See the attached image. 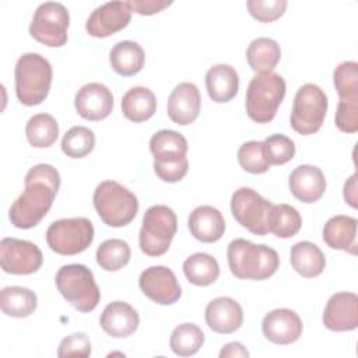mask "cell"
<instances>
[{"label":"cell","instance_id":"6da1fadb","mask_svg":"<svg viewBox=\"0 0 358 358\" xmlns=\"http://www.w3.org/2000/svg\"><path fill=\"white\" fill-rule=\"evenodd\" d=\"M60 187V175L50 164H38L25 175V189L8 210L11 224L21 229L38 225L50 210Z\"/></svg>","mask_w":358,"mask_h":358},{"label":"cell","instance_id":"7a4b0ae2","mask_svg":"<svg viewBox=\"0 0 358 358\" xmlns=\"http://www.w3.org/2000/svg\"><path fill=\"white\" fill-rule=\"evenodd\" d=\"M227 257L231 273L239 280H266L280 266L278 253L273 248L255 245L242 238L229 242Z\"/></svg>","mask_w":358,"mask_h":358},{"label":"cell","instance_id":"3957f363","mask_svg":"<svg viewBox=\"0 0 358 358\" xmlns=\"http://www.w3.org/2000/svg\"><path fill=\"white\" fill-rule=\"evenodd\" d=\"M53 70L46 57L39 53H24L14 69L15 95L25 106L42 103L52 85Z\"/></svg>","mask_w":358,"mask_h":358},{"label":"cell","instance_id":"277c9868","mask_svg":"<svg viewBox=\"0 0 358 358\" xmlns=\"http://www.w3.org/2000/svg\"><path fill=\"white\" fill-rule=\"evenodd\" d=\"M285 80L277 73L255 76L246 90V113L256 123L271 122L285 96Z\"/></svg>","mask_w":358,"mask_h":358},{"label":"cell","instance_id":"5b68a950","mask_svg":"<svg viewBox=\"0 0 358 358\" xmlns=\"http://www.w3.org/2000/svg\"><path fill=\"white\" fill-rule=\"evenodd\" d=\"M56 288L62 296L78 312L94 310L101 299V291L92 271L78 263L64 264L56 273Z\"/></svg>","mask_w":358,"mask_h":358},{"label":"cell","instance_id":"8992f818","mask_svg":"<svg viewBox=\"0 0 358 358\" xmlns=\"http://www.w3.org/2000/svg\"><path fill=\"white\" fill-rule=\"evenodd\" d=\"M92 201L101 220L113 228L130 224L138 211L134 193L116 180L101 182L94 190Z\"/></svg>","mask_w":358,"mask_h":358},{"label":"cell","instance_id":"52a82bcc","mask_svg":"<svg viewBox=\"0 0 358 358\" xmlns=\"http://www.w3.org/2000/svg\"><path fill=\"white\" fill-rule=\"evenodd\" d=\"M178 231L175 211L164 204L151 206L143 217L138 243L143 253L151 257L162 256L168 252Z\"/></svg>","mask_w":358,"mask_h":358},{"label":"cell","instance_id":"ba28073f","mask_svg":"<svg viewBox=\"0 0 358 358\" xmlns=\"http://www.w3.org/2000/svg\"><path fill=\"white\" fill-rule=\"evenodd\" d=\"M329 101L324 91L312 83L299 87L294 96L292 110H291V127L302 134L309 136L322 127Z\"/></svg>","mask_w":358,"mask_h":358},{"label":"cell","instance_id":"9c48e42d","mask_svg":"<svg viewBox=\"0 0 358 358\" xmlns=\"http://www.w3.org/2000/svg\"><path fill=\"white\" fill-rule=\"evenodd\" d=\"M94 241V225L85 217L53 221L46 231L48 246L63 256L78 255Z\"/></svg>","mask_w":358,"mask_h":358},{"label":"cell","instance_id":"30bf717a","mask_svg":"<svg viewBox=\"0 0 358 358\" xmlns=\"http://www.w3.org/2000/svg\"><path fill=\"white\" fill-rule=\"evenodd\" d=\"M70 14L59 1H45L38 6L29 24V34L49 48H60L67 42Z\"/></svg>","mask_w":358,"mask_h":358},{"label":"cell","instance_id":"8fae6325","mask_svg":"<svg viewBox=\"0 0 358 358\" xmlns=\"http://www.w3.org/2000/svg\"><path fill=\"white\" fill-rule=\"evenodd\" d=\"M273 203L252 187H239L231 197V213L234 218L255 235L268 234V214Z\"/></svg>","mask_w":358,"mask_h":358},{"label":"cell","instance_id":"7c38bea8","mask_svg":"<svg viewBox=\"0 0 358 358\" xmlns=\"http://www.w3.org/2000/svg\"><path fill=\"white\" fill-rule=\"evenodd\" d=\"M43 263L41 249L25 239L3 238L0 242V266L4 273L27 275L38 271Z\"/></svg>","mask_w":358,"mask_h":358},{"label":"cell","instance_id":"4fadbf2b","mask_svg":"<svg viewBox=\"0 0 358 358\" xmlns=\"http://www.w3.org/2000/svg\"><path fill=\"white\" fill-rule=\"evenodd\" d=\"M138 287L147 298L159 305H172L182 295L175 273L165 266L145 268L140 274Z\"/></svg>","mask_w":358,"mask_h":358},{"label":"cell","instance_id":"5bb4252c","mask_svg":"<svg viewBox=\"0 0 358 358\" xmlns=\"http://www.w3.org/2000/svg\"><path fill=\"white\" fill-rule=\"evenodd\" d=\"M131 20V10L127 1H108L96 7L85 22L91 36L106 38L126 28Z\"/></svg>","mask_w":358,"mask_h":358},{"label":"cell","instance_id":"9a60e30c","mask_svg":"<svg viewBox=\"0 0 358 358\" xmlns=\"http://www.w3.org/2000/svg\"><path fill=\"white\" fill-rule=\"evenodd\" d=\"M74 106L81 117L91 122L102 120L112 112L113 95L105 84L88 83L77 91Z\"/></svg>","mask_w":358,"mask_h":358},{"label":"cell","instance_id":"2e32d148","mask_svg":"<svg viewBox=\"0 0 358 358\" xmlns=\"http://www.w3.org/2000/svg\"><path fill=\"white\" fill-rule=\"evenodd\" d=\"M302 320L296 312L280 308L268 312L262 322L263 336L278 345L295 343L302 334Z\"/></svg>","mask_w":358,"mask_h":358},{"label":"cell","instance_id":"e0dca14e","mask_svg":"<svg viewBox=\"0 0 358 358\" xmlns=\"http://www.w3.org/2000/svg\"><path fill=\"white\" fill-rule=\"evenodd\" d=\"M323 324L331 331H351L358 327V296L354 292H336L323 312Z\"/></svg>","mask_w":358,"mask_h":358},{"label":"cell","instance_id":"ac0fdd59","mask_svg":"<svg viewBox=\"0 0 358 358\" xmlns=\"http://www.w3.org/2000/svg\"><path fill=\"white\" fill-rule=\"evenodd\" d=\"M201 98L199 88L193 83L178 84L166 103V112L169 119L180 126H187L193 123L200 113Z\"/></svg>","mask_w":358,"mask_h":358},{"label":"cell","instance_id":"d6986e66","mask_svg":"<svg viewBox=\"0 0 358 358\" xmlns=\"http://www.w3.org/2000/svg\"><path fill=\"white\" fill-rule=\"evenodd\" d=\"M204 316L207 326L220 334L236 331L243 322L242 306L229 296H220L208 302Z\"/></svg>","mask_w":358,"mask_h":358},{"label":"cell","instance_id":"ffe728a7","mask_svg":"<svg viewBox=\"0 0 358 358\" xmlns=\"http://www.w3.org/2000/svg\"><path fill=\"white\" fill-rule=\"evenodd\" d=\"M288 186L295 199L310 204L323 196L326 179L320 168L315 165H299L289 173Z\"/></svg>","mask_w":358,"mask_h":358},{"label":"cell","instance_id":"44dd1931","mask_svg":"<svg viewBox=\"0 0 358 358\" xmlns=\"http://www.w3.org/2000/svg\"><path fill=\"white\" fill-rule=\"evenodd\" d=\"M99 324L106 334L116 338H123L129 337L137 330L140 317L131 305L123 301H115L108 303L102 310Z\"/></svg>","mask_w":358,"mask_h":358},{"label":"cell","instance_id":"7402d4cb","mask_svg":"<svg viewBox=\"0 0 358 358\" xmlns=\"http://www.w3.org/2000/svg\"><path fill=\"white\" fill-rule=\"evenodd\" d=\"M190 234L200 242L213 243L222 238L225 232V221L220 210L213 206L196 207L187 220Z\"/></svg>","mask_w":358,"mask_h":358},{"label":"cell","instance_id":"603a6c76","mask_svg":"<svg viewBox=\"0 0 358 358\" xmlns=\"http://www.w3.org/2000/svg\"><path fill=\"white\" fill-rule=\"evenodd\" d=\"M357 225L358 221L350 215H334L323 227V241L331 249L357 253Z\"/></svg>","mask_w":358,"mask_h":358},{"label":"cell","instance_id":"cb8c5ba5","mask_svg":"<svg viewBox=\"0 0 358 358\" xmlns=\"http://www.w3.org/2000/svg\"><path fill=\"white\" fill-rule=\"evenodd\" d=\"M206 88L214 102H229L239 90L236 70L229 64H215L210 67L206 73Z\"/></svg>","mask_w":358,"mask_h":358},{"label":"cell","instance_id":"d4e9b609","mask_svg":"<svg viewBox=\"0 0 358 358\" xmlns=\"http://www.w3.org/2000/svg\"><path fill=\"white\" fill-rule=\"evenodd\" d=\"M289 256L294 270L305 278L317 277L324 270L326 259L323 252L319 249L317 245L309 241L296 242L291 248Z\"/></svg>","mask_w":358,"mask_h":358},{"label":"cell","instance_id":"484cf974","mask_svg":"<svg viewBox=\"0 0 358 358\" xmlns=\"http://www.w3.org/2000/svg\"><path fill=\"white\" fill-rule=\"evenodd\" d=\"M145 62L143 48L133 41H120L109 52V63L112 69L124 77L137 74Z\"/></svg>","mask_w":358,"mask_h":358},{"label":"cell","instance_id":"4316f807","mask_svg":"<svg viewBox=\"0 0 358 358\" xmlns=\"http://www.w3.org/2000/svg\"><path fill=\"white\" fill-rule=\"evenodd\" d=\"M122 112L124 117L134 123L148 120L157 110L154 92L147 87H133L122 98Z\"/></svg>","mask_w":358,"mask_h":358},{"label":"cell","instance_id":"83f0119b","mask_svg":"<svg viewBox=\"0 0 358 358\" xmlns=\"http://www.w3.org/2000/svg\"><path fill=\"white\" fill-rule=\"evenodd\" d=\"M38 298L34 291L25 287H4L0 292L1 312L11 317H27L35 312Z\"/></svg>","mask_w":358,"mask_h":358},{"label":"cell","instance_id":"f1b7e54d","mask_svg":"<svg viewBox=\"0 0 358 358\" xmlns=\"http://www.w3.org/2000/svg\"><path fill=\"white\" fill-rule=\"evenodd\" d=\"M281 57L280 45L271 38H256L246 49V60L256 73H270L278 64Z\"/></svg>","mask_w":358,"mask_h":358},{"label":"cell","instance_id":"f546056e","mask_svg":"<svg viewBox=\"0 0 358 358\" xmlns=\"http://www.w3.org/2000/svg\"><path fill=\"white\" fill-rule=\"evenodd\" d=\"M183 273L190 284L207 287L218 278L220 266L215 257L208 253L199 252L183 262Z\"/></svg>","mask_w":358,"mask_h":358},{"label":"cell","instance_id":"4dcf8cb0","mask_svg":"<svg viewBox=\"0 0 358 358\" xmlns=\"http://www.w3.org/2000/svg\"><path fill=\"white\" fill-rule=\"evenodd\" d=\"M268 232H273L277 238H291L296 235L302 225V218L298 210L289 204H273L268 220Z\"/></svg>","mask_w":358,"mask_h":358},{"label":"cell","instance_id":"1f68e13d","mask_svg":"<svg viewBox=\"0 0 358 358\" xmlns=\"http://www.w3.org/2000/svg\"><path fill=\"white\" fill-rule=\"evenodd\" d=\"M25 136L32 147H50L59 137V124L52 115L38 113L27 122Z\"/></svg>","mask_w":358,"mask_h":358},{"label":"cell","instance_id":"d6a6232c","mask_svg":"<svg viewBox=\"0 0 358 358\" xmlns=\"http://www.w3.org/2000/svg\"><path fill=\"white\" fill-rule=\"evenodd\" d=\"M204 343L203 330L194 323H182L176 326L169 338L171 350L179 357L194 355Z\"/></svg>","mask_w":358,"mask_h":358},{"label":"cell","instance_id":"836d02e7","mask_svg":"<svg viewBox=\"0 0 358 358\" xmlns=\"http://www.w3.org/2000/svg\"><path fill=\"white\" fill-rule=\"evenodd\" d=\"M187 140L175 130H159L150 138V151L154 158L186 157Z\"/></svg>","mask_w":358,"mask_h":358},{"label":"cell","instance_id":"e575fe53","mask_svg":"<svg viewBox=\"0 0 358 358\" xmlns=\"http://www.w3.org/2000/svg\"><path fill=\"white\" fill-rule=\"evenodd\" d=\"M130 246L123 239H106L96 249V263L106 271H117L130 260Z\"/></svg>","mask_w":358,"mask_h":358},{"label":"cell","instance_id":"d590c367","mask_svg":"<svg viewBox=\"0 0 358 358\" xmlns=\"http://www.w3.org/2000/svg\"><path fill=\"white\" fill-rule=\"evenodd\" d=\"M95 147V134L85 126H73L62 138V150L70 158H84Z\"/></svg>","mask_w":358,"mask_h":358},{"label":"cell","instance_id":"8d00e7d4","mask_svg":"<svg viewBox=\"0 0 358 358\" xmlns=\"http://www.w3.org/2000/svg\"><path fill=\"white\" fill-rule=\"evenodd\" d=\"M334 87L340 99L358 101V63L347 60L340 63L333 73Z\"/></svg>","mask_w":358,"mask_h":358},{"label":"cell","instance_id":"74e56055","mask_svg":"<svg viewBox=\"0 0 358 358\" xmlns=\"http://www.w3.org/2000/svg\"><path fill=\"white\" fill-rule=\"evenodd\" d=\"M238 162L243 171L249 173H264L270 169V162L266 157L263 141H246L238 150Z\"/></svg>","mask_w":358,"mask_h":358},{"label":"cell","instance_id":"f35d334b","mask_svg":"<svg viewBox=\"0 0 358 358\" xmlns=\"http://www.w3.org/2000/svg\"><path fill=\"white\" fill-rule=\"evenodd\" d=\"M266 157L270 165H282L295 155V143L284 134H271L263 141Z\"/></svg>","mask_w":358,"mask_h":358},{"label":"cell","instance_id":"ab89813d","mask_svg":"<svg viewBox=\"0 0 358 358\" xmlns=\"http://www.w3.org/2000/svg\"><path fill=\"white\" fill-rule=\"evenodd\" d=\"M189 169L187 157L178 158H154L155 175L168 183L179 182L185 178Z\"/></svg>","mask_w":358,"mask_h":358},{"label":"cell","instance_id":"60d3db41","mask_svg":"<svg viewBox=\"0 0 358 358\" xmlns=\"http://www.w3.org/2000/svg\"><path fill=\"white\" fill-rule=\"evenodd\" d=\"M287 0H248L246 6L253 18L262 22H271L280 18L287 8Z\"/></svg>","mask_w":358,"mask_h":358},{"label":"cell","instance_id":"b9f144b4","mask_svg":"<svg viewBox=\"0 0 358 358\" xmlns=\"http://www.w3.org/2000/svg\"><path fill=\"white\" fill-rule=\"evenodd\" d=\"M91 355V343L85 333H73L64 337L57 348L59 358L67 357H83L87 358Z\"/></svg>","mask_w":358,"mask_h":358},{"label":"cell","instance_id":"7bdbcfd3","mask_svg":"<svg viewBox=\"0 0 358 358\" xmlns=\"http://www.w3.org/2000/svg\"><path fill=\"white\" fill-rule=\"evenodd\" d=\"M334 122L340 131L357 133L358 131V101L340 99L337 103Z\"/></svg>","mask_w":358,"mask_h":358},{"label":"cell","instance_id":"ee69618b","mask_svg":"<svg viewBox=\"0 0 358 358\" xmlns=\"http://www.w3.org/2000/svg\"><path fill=\"white\" fill-rule=\"evenodd\" d=\"M171 0H129L127 6L131 11L141 15H152L171 6Z\"/></svg>","mask_w":358,"mask_h":358},{"label":"cell","instance_id":"f6af8a7d","mask_svg":"<svg viewBox=\"0 0 358 358\" xmlns=\"http://www.w3.org/2000/svg\"><path fill=\"white\" fill-rule=\"evenodd\" d=\"M220 357L225 358V357H242V358H248L249 357V351L238 341H232L228 343L222 347V350L220 351Z\"/></svg>","mask_w":358,"mask_h":358},{"label":"cell","instance_id":"bcb514c9","mask_svg":"<svg viewBox=\"0 0 358 358\" xmlns=\"http://www.w3.org/2000/svg\"><path fill=\"white\" fill-rule=\"evenodd\" d=\"M344 199L351 207H357V173L344 183Z\"/></svg>","mask_w":358,"mask_h":358}]
</instances>
